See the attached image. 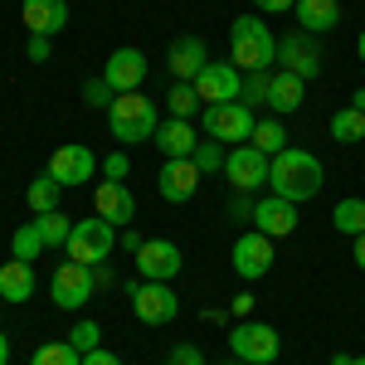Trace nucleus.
I'll return each mask as SVG.
<instances>
[{
	"label": "nucleus",
	"mask_w": 365,
	"mask_h": 365,
	"mask_svg": "<svg viewBox=\"0 0 365 365\" xmlns=\"http://www.w3.org/2000/svg\"><path fill=\"white\" fill-rule=\"evenodd\" d=\"M268 185H273V195L292 200V205H302V200L322 195V185H327V166L302 151V146H287L273 156V166H268Z\"/></svg>",
	"instance_id": "1"
},
{
	"label": "nucleus",
	"mask_w": 365,
	"mask_h": 365,
	"mask_svg": "<svg viewBox=\"0 0 365 365\" xmlns=\"http://www.w3.org/2000/svg\"><path fill=\"white\" fill-rule=\"evenodd\" d=\"M229 63L244 68V73L273 68V63H278V34L263 25L258 15H239V20L229 25Z\"/></svg>",
	"instance_id": "2"
},
{
	"label": "nucleus",
	"mask_w": 365,
	"mask_h": 365,
	"mask_svg": "<svg viewBox=\"0 0 365 365\" xmlns=\"http://www.w3.org/2000/svg\"><path fill=\"white\" fill-rule=\"evenodd\" d=\"M161 117H156V103L146 93H117V103L108 108V132H113L122 146H137V141L156 137Z\"/></svg>",
	"instance_id": "3"
},
{
	"label": "nucleus",
	"mask_w": 365,
	"mask_h": 365,
	"mask_svg": "<svg viewBox=\"0 0 365 365\" xmlns=\"http://www.w3.org/2000/svg\"><path fill=\"white\" fill-rule=\"evenodd\" d=\"M229 351L239 356V361L249 365H278V351H282V336L278 327H268V322H234V331H229Z\"/></svg>",
	"instance_id": "4"
},
{
	"label": "nucleus",
	"mask_w": 365,
	"mask_h": 365,
	"mask_svg": "<svg viewBox=\"0 0 365 365\" xmlns=\"http://www.w3.org/2000/svg\"><path fill=\"white\" fill-rule=\"evenodd\" d=\"M117 249V225H108L103 215H93V220H78L73 234H68V258L73 263H108V253Z\"/></svg>",
	"instance_id": "5"
},
{
	"label": "nucleus",
	"mask_w": 365,
	"mask_h": 365,
	"mask_svg": "<svg viewBox=\"0 0 365 365\" xmlns=\"http://www.w3.org/2000/svg\"><path fill=\"white\" fill-rule=\"evenodd\" d=\"M175 312H180V297L170 292V282L141 278L132 287V317H137L141 327H166V322H175Z\"/></svg>",
	"instance_id": "6"
},
{
	"label": "nucleus",
	"mask_w": 365,
	"mask_h": 365,
	"mask_svg": "<svg viewBox=\"0 0 365 365\" xmlns=\"http://www.w3.org/2000/svg\"><path fill=\"white\" fill-rule=\"evenodd\" d=\"M253 108L244 103H220V108H205V137L225 141V146H244L253 137Z\"/></svg>",
	"instance_id": "7"
},
{
	"label": "nucleus",
	"mask_w": 365,
	"mask_h": 365,
	"mask_svg": "<svg viewBox=\"0 0 365 365\" xmlns=\"http://www.w3.org/2000/svg\"><path fill=\"white\" fill-rule=\"evenodd\" d=\"M93 268L88 263H58L54 268V282H49V297H54V307H63V312H78L83 302H93Z\"/></svg>",
	"instance_id": "8"
},
{
	"label": "nucleus",
	"mask_w": 365,
	"mask_h": 365,
	"mask_svg": "<svg viewBox=\"0 0 365 365\" xmlns=\"http://www.w3.org/2000/svg\"><path fill=\"white\" fill-rule=\"evenodd\" d=\"M268 166H273V156H263L258 146H234L229 151V161H225V175H229V185H234V195H253L258 185H268Z\"/></svg>",
	"instance_id": "9"
},
{
	"label": "nucleus",
	"mask_w": 365,
	"mask_h": 365,
	"mask_svg": "<svg viewBox=\"0 0 365 365\" xmlns=\"http://www.w3.org/2000/svg\"><path fill=\"white\" fill-rule=\"evenodd\" d=\"M229 263H234V273H239L244 282L268 278V273H273V239L258 234V229L239 234V239H234V253H229Z\"/></svg>",
	"instance_id": "10"
},
{
	"label": "nucleus",
	"mask_w": 365,
	"mask_h": 365,
	"mask_svg": "<svg viewBox=\"0 0 365 365\" xmlns=\"http://www.w3.org/2000/svg\"><path fill=\"white\" fill-rule=\"evenodd\" d=\"M195 93L205 108H220V103H239V93H244V68H234V63H205L195 78Z\"/></svg>",
	"instance_id": "11"
},
{
	"label": "nucleus",
	"mask_w": 365,
	"mask_h": 365,
	"mask_svg": "<svg viewBox=\"0 0 365 365\" xmlns=\"http://www.w3.org/2000/svg\"><path fill=\"white\" fill-rule=\"evenodd\" d=\"M278 68H287V73H297L302 83H312V78L322 73V49H317V34L297 29V34L278 39Z\"/></svg>",
	"instance_id": "12"
},
{
	"label": "nucleus",
	"mask_w": 365,
	"mask_h": 365,
	"mask_svg": "<svg viewBox=\"0 0 365 365\" xmlns=\"http://www.w3.org/2000/svg\"><path fill=\"white\" fill-rule=\"evenodd\" d=\"M132 263H137V273L146 282H170L175 273H180L185 258H180V249H175L170 239H146V244L132 253Z\"/></svg>",
	"instance_id": "13"
},
{
	"label": "nucleus",
	"mask_w": 365,
	"mask_h": 365,
	"mask_svg": "<svg viewBox=\"0 0 365 365\" xmlns=\"http://www.w3.org/2000/svg\"><path fill=\"white\" fill-rule=\"evenodd\" d=\"M93 146H78V141H68V146H54V156H49V175H54L58 185H88L93 180Z\"/></svg>",
	"instance_id": "14"
},
{
	"label": "nucleus",
	"mask_w": 365,
	"mask_h": 365,
	"mask_svg": "<svg viewBox=\"0 0 365 365\" xmlns=\"http://www.w3.org/2000/svg\"><path fill=\"white\" fill-rule=\"evenodd\" d=\"M200 180H205V175H200L195 161L185 156V161H166V166H161L156 190H161V200H166V205H190V200H195V190H200Z\"/></svg>",
	"instance_id": "15"
},
{
	"label": "nucleus",
	"mask_w": 365,
	"mask_h": 365,
	"mask_svg": "<svg viewBox=\"0 0 365 365\" xmlns=\"http://www.w3.org/2000/svg\"><path fill=\"white\" fill-rule=\"evenodd\" d=\"M93 210H98L108 225H132V220H137V195H132L127 180H103V185L93 190Z\"/></svg>",
	"instance_id": "16"
},
{
	"label": "nucleus",
	"mask_w": 365,
	"mask_h": 365,
	"mask_svg": "<svg viewBox=\"0 0 365 365\" xmlns=\"http://www.w3.org/2000/svg\"><path fill=\"white\" fill-rule=\"evenodd\" d=\"M205 63H210V54H205V39H195V34H180V39H170L166 68H170V78H175V83H195Z\"/></svg>",
	"instance_id": "17"
},
{
	"label": "nucleus",
	"mask_w": 365,
	"mask_h": 365,
	"mask_svg": "<svg viewBox=\"0 0 365 365\" xmlns=\"http://www.w3.org/2000/svg\"><path fill=\"white\" fill-rule=\"evenodd\" d=\"M103 78L117 93H141V83H146V54L141 49H113L108 63H103Z\"/></svg>",
	"instance_id": "18"
},
{
	"label": "nucleus",
	"mask_w": 365,
	"mask_h": 365,
	"mask_svg": "<svg viewBox=\"0 0 365 365\" xmlns=\"http://www.w3.org/2000/svg\"><path fill=\"white\" fill-rule=\"evenodd\" d=\"M253 229L258 234H268V239H287L292 229H297V205L282 195H268L253 205Z\"/></svg>",
	"instance_id": "19"
},
{
	"label": "nucleus",
	"mask_w": 365,
	"mask_h": 365,
	"mask_svg": "<svg viewBox=\"0 0 365 365\" xmlns=\"http://www.w3.org/2000/svg\"><path fill=\"white\" fill-rule=\"evenodd\" d=\"M20 20H25L29 34L54 39L58 29L68 25V0H25V5H20Z\"/></svg>",
	"instance_id": "20"
},
{
	"label": "nucleus",
	"mask_w": 365,
	"mask_h": 365,
	"mask_svg": "<svg viewBox=\"0 0 365 365\" xmlns=\"http://www.w3.org/2000/svg\"><path fill=\"white\" fill-rule=\"evenodd\" d=\"M302 103H307V83L297 73H287V68H273V78H268V113L292 117Z\"/></svg>",
	"instance_id": "21"
},
{
	"label": "nucleus",
	"mask_w": 365,
	"mask_h": 365,
	"mask_svg": "<svg viewBox=\"0 0 365 365\" xmlns=\"http://www.w3.org/2000/svg\"><path fill=\"white\" fill-rule=\"evenodd\" d=\"M156 151L166 156V161H185L190 151H195V141H200V132L190 127V122H180V117H170V122H161L156 127Z\"/></svg>",
	"instance_id": "22"
},
{
	"label": "nucleus",
	"mask_w": 365,
	"mask_h": 365,
	"mask_svg": "<svg viewBox=\"0 0 365 365\" xmlns=\"http://www.w3.org/2000/svg\"><path fill=\"white\" fill-rule=\"evenodd\" d=\"M292 15L307 34H331L341 25V0H297Z\"/></svg>",
	"instance_id": "23"
},
{
	"label": "nucleus",
	"mask_w": 365,
	"mask_h": 365,
	"mask_svg": "<svg viewBox=\"0 0 365 365\" xmlns=\"http://www.w3.org/2000/svg\"><path fill=\"white\" fill-rule=\"evenodd\" d=\"M0 297L5 302H29L34 297V263H20V258L0 263Z\"/></svg>",
	"instance_id": "24"
},
{
	"label": "nucleus",
	"mask_w": 365,
	"mask_h": 365,
	"mask_svg": "<svg viewBox=\"0 0 365 365\" xmlns=\"http://www.w3.org/2000/svg\"><path fill=\"white\" fill-rule=\"evenodd\" d=\"M249 146H258L263 156H278V151H287V127H282V117H258V122H253Z\"/></svg>",
	"instance_id": "25"
},
{
	"label": "nucleus",
	"mask_w": 365,
	"mask_h": 365,
	"mask_svg": "<svg viewBox=\"0 0 365 365\" xmlns=\"http://www.w3.org/2000/svg\"><path fill=\"white\" fill-rule=\"evenodd\" d=\"M58 195H63V185H58L49 170H44L39 180H29V185H25V205L34 210V215H54V210H58Z\"/></svg>",
	"instance_id": "26"
},
{
	"label": "nucleus",
	"mask_w": 365,
	"mask_h": 365,
	"mask_svg": "<svg viewBox=\"0 0 365 365\" xmlns=\"http://www.w3.org/2000/svg\"><path fill=\"white\" fill-rule=\"evenodd\" d=\"M44 249H49V244H44V234H39V220H34V225H20L15 239H10V258H20V263H34Z\"/></svg>",
	"instance_id": "27"
},
{
	"label": "nucleus",
	"mask_w": 365,
	"mask_h": 365,
	"mask_svg": "<svg viewBox=\"0 0 365 365\" xmlns=\"http://www.w3.org/2000/svg\"><path fill=\"white\" fill-rule=\"evenodd\" d=\"M331 225H336L341 234H351V239H361V234H365V200L346 195L336 210H331Z\"/></svg>",
	"instance_id": "28"
},
{
	"label": "nucleus",
	"mask_w": 365,
	"mask_h": 365,
	"mask_svg": "<svg viewBox=\"0 0 365 365\" xmlns=\"http://www.w3.org/2000/svg\"><path fill=\"white\" fill-rule=\"evenodd\" d=\"M190 161H195V170H200V175H220V170H225V161H229V151H225V141L205 137V141H195Z\"/></svg>",
	"instance_id": "29"
},
{
	"label": "nucleus",
	"mask_w": 365,
	"mask_h": 365,
	"mask_svg": "<svg viewBox=\"0 0 365 365\" xmlns=\"http://www.w3.org/2000/svg\"><path fill=\"white\" fill-rule=\"evenodd\" d=\"M29 365H83V351H78L73 341H44V346L29 356Z\"/></svg>",
	"instance_id": "30"
},
{
	"label": "nucleus",
	"mask_w": 365,
	"mask_h": 365,
	"mask_svg": "<svg viewBox=\"0 0 365 365\" xmlns=\"http://www.w3.org/2000/svg\"><path fill=\"white\" fill-rule=\"evenodd\" d=\"M166 108H170V117H180V122H190V117L205 108L200 103V93H195V83H170V93H166Z\"/></svg>",
	"instance_id": "31"
},
{
	"label": "nucleus",
	"mask_w": 365,
	"mask_h": 365,
	"mask_svg": "<svg viewBox=\"0 0 365 365\" xmlns=\"http://www.w3.org/2000/svg\"><path fill=\"white\" fill-rule=\"evenodd\" d=\"M327 132H331V141H365V113L361 108H341Z\"/></svg>",
	"instance_id": "32"
},
{
	"label": "nucleus",
	"mask_w": 365,
	"mask_h": 365,
	"mask_svg": "<svg viewBox=\"0 0 365 365\" xmlns=\"http://www.w3.org/2000/svg\"><path fill=\"white\" fill-rule=\"evenodd\" d=\"M34 220H39V234H44V244H49V249H68L73 220H68L63 210H54V215H34Z\"/></svg>",
	"instance_id": "33"
},
{
	"label": "nucleus",
	"mask_w": 365,
	"mask_h": 365,
	"mask_svg": "<svg viewBox=\"0 0 365 365\" xmlns=\"http://www.w3.org/2000/svg\"><path fill=\"white\" fill-rule=\"evenodd\" d=\"M268 78H273V68L244 73V93H239V103H244V108H268Z\"/></svg>",
	"instance_id": "34"
},
{
	"label": "nucleus",
	"mask_w": 365,
	"mask_h": 365,
	"mask_svg": "<svg viewBox=\"0 0 365 365\" xmlns=\"http://www.w3.org/2000/svg\"><path fill=\"white\" fill-rule=\"evenodd\" d=\"M83 103H88V108H113L117 88L108 83V78H88V83H83Z\"/></svg>",
	"instance_id": "35"
},
{
	"label": "nucleus",
	"mask_w": 365,
	"mask_h": 365,
	"mask_svg": "<svg viewBox=\"0 0 365 365\" xmlns=\"http://www.w3.org/2000/svg\"><path fill=\"white\" fill-rule=\"evenodd\" d=\"M68 341H73V346H78V351H98V341H103V327H98V322H73V331H68Z\"/></svg>",
	"instance_id": "36"
},
{
	"label": "nucleus",
	"mask_w": 365,
	"mask_h": 365,
	"mask_svg": "<svg viewBox=\"0 0 365 365\" xmlns=\"http://www.w3.org/2000/svg\"><path fill=\"white\" fill-rule=\"evenodd\" d=\"M166 365H205V351L190 346V341H180V346H170V361Z\"/></svg>",
	"instance_id": "37"
},
{
	"label": "nucleus",
	"mask_w": 365,
	"mask_h": 365,
	"mask_svg": "<svg viewBox=\"0 0 365 365\" xmlns=\"http://www.w3.org/2000/svg\"><path fill=\"white\" fill-rule=\"evenodd\" d=\"M127 170H132V161H127L122 151H113V156H103V175H108V180H127Z\"/></svg>",
	"instance_id": "38"
},
{
	"label": "nucleus",
	"mask_w": 365,
	"mask_h": 365,
	"mask_svg": "<svg viewBox=\"0 0 365 365\" xmlns=\"http://www.w3.org/2000/svg\"><path fill=\"white\" fill-rule=\"evenodd\" d=\"M253 307H258V297H253L249 287H244V292H239V297L229 302V317H239V322H249V317H253Z\"/></svg>",
	"instance_id": "39"
},
{
	"label": "nucleus",
	"mask_w": 365,
	"mask_h": 365,
	"mask_svg": "<svg viewBox=\"0 0 365 365\" xmlns=\"http://www.w3.org/2000/svg\"><path fill=\"white\" fill-rule=\"evenodd\" d=\"M25 54L34 58V63H44V58L54 54V44H49V39H44V34H29V44H25Z\"/></svg>",
	"instance_id": "40"
},
{
	"label": "nucleus",
	"mask_w": 365,
	"mask_h": 365,
	"mask_svg": "<svg viewBox=\"0 0 365 365\" xmlns=\"http://www.w3.org/2000/svg\"><path fill=\"white\" fill-rule=\"evenodd\" d=\"M258 5V15H282V10H292L297 0H253Z\"/></svg>",
	"instance_id": "41"
},
{
	"label": "nucleus",
	"mask_w": 365,
	"mask_h": 365,
	"mask_svg": "<svg viewBox=\"0 0 365 365\" xmlns=\"http://www.w3.org/2000/svg\"><path fill=\"white\" fill-rule=\"evenodd\" d=\"M83 365H122V356H113V351L98 346V351H88V356H83Z\"/></svg>",
	"instance_id": "42"
},
{
	"label": "nucleus",
	"mask_w": 365,
	"mask_h": 365,
	"mask_svg": "<svg viewBox=\"0 0 365 365\" xmlns=\"http://www.w3.org/2000/svg\"><path fill=\"white\" fill-rule=\"evenodd\" d=\"M117 244H122V249H127V253H137L141 244H146V239H141L137 229H122V234H117Z\"/></svg>",
	"instance_id": "43"
},
{
	"label": "nucleus",
	"mask_w": 365,
	"mask_h": 365,
	"mask_svg": "<svg viewBox=\"0 0 365 365\" xmlns=\"http://www.w3.org/2000/svg\"><path fill=\"white\" fill-rule=\"evenodd\" d=\"M200 322H205V327H225L229 312H225V307H205V312H200Z\"/></svg>",
	"instance_id": "44"
},
{
	"label": "nucleus",
	"mask_w": 365,
	"mask_h": 365,
	"mask_svg": "<svg viewBox=\"0 0 365 365\" xmlns=\"http://www.w3.org/2000/svg\"><path fill=\"white\" fill-rule=\"evenodd\" d=\"M0 365H10V336L0 331Z\"/></svg>",
	"instance_id": "45"
},
{
	"label": "nucleus",
	"mask_w": 365,
	"mask_h": 365,
	"mask_svg": "<svg viewBox=\"0 0 365 365\" xmlns=\"http://www.w3.org/2000/svg\"><path fill=\"white\" fill-rule=\"evenodd\" d=\"M356 263H361V273H365V234L356 239Z\"/></svg>",
	"instance_id": "46"
},
{
	"label": "nucleus",
	"mask_w": 365,
	"mask_h": 365,
	"mask_svg": "<svg viewBox=\"0 0 365 365\" xmlns=\"http://www.w3.org/2000/svg\"><path fill=\"white\" fill-rule=\"evenodd\" d=\"M351 108H361V113H365V88H356V93H351Z\"/></svg>",
	"instance_id": "47"
},
{
	"label": "nucleus",
	"mask_w": 365,
	"mask_h": 365,
	"mask_svg": "<svg viewBox=\"0 0 365 365\" xmlns=\"http://www.w3.org/2000/svg\"><path fill=\"white\" fill-rule=\"evenodd\" d=\"M356 361V356H346V351H336V356H331V365H351Z\"/></svg>",
	"instance_id": "48"
},
{
	"label": "nucleus",
	"mask_w": 365,
	"mask_h": 365,
	"mask_svg": "<svg viewBox=\"0 0 365 365\" xmlns=\"http://www.w3.org/2000/svg\"><path fill=\"white\" fill-rule=\"evenodd\" d=\"M356 54H361V63H365V29H361V39H356Z\"/></svg>",
	"instance_id": "49"
},
{
	"label": "nucleus",
	"mask_w": 365,
	"mask_h": 365,
	"mask_svg": "<svg viewBox=\"0 0 365 365\" xmlns=\"http://www.w3.org/2000/svg\"><path fill=\"white\" fill-rule=\"evenodd\" d=\"M229 365H249V361H239V356H234V361H229Z\"/></svg>",
	"instance_id": "50"
},
{
	"label": "nucleus",
	"mask_w": 365,
	"mask_h": 365,
	"mask_svg": "<svg viewBox=\"0 0 365 365\" xmlns=\"http://www.w3.org/2000/svg\"><path fill=\"white\" fill-rule=\"evenodd\" d=\"M351 365H365V356H356V361H351Z\"/></svg>",
	"instance_id": "51"
}]
</instances>
